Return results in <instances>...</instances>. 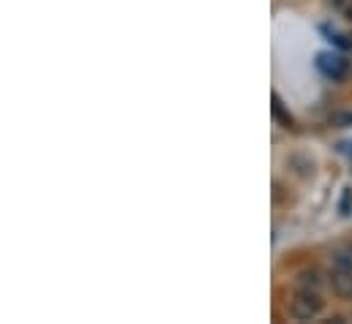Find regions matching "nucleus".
I'll use <instances>...</instances> for the list:
<instances>
[{"label": "nucleus", "mask_w": 352, "mask_h": 324, "mask_svg": "<svg viewBox=\"0 0 352 324\" xmlns=\"http://www.w3.org/2000/svg\"><path fill=\"white\" fill-rule=\"evenodd\" d=\"M273 117H276L281 126H292V117L284 112V106H281V98H278V95H273Z\"/></svg>", "instance_id": "nucleus-4"}, {"label": "nucleus", "mask_w": 352, "mask_h": 324, "mask_svg": "<svg viewBox=\"0 0 352 324\" xmlns=\"http://www.w3.org/2000/svg\"><path fill=\"white\" fill-rule=\"evenodd\" d=\"M339 213H342V216H350V213H352V188H344V191H342Z\"/></svg>", "instance_id": "nucleus-6"}, {"label": "nucleus", "mask_w": 352, "mask_h": 324, "mask_svg": "<svg viewBox=\"0 0 352 324\" xmlns=\"http://www.w3.org/2000/svg\"><path fill=\"white\" fill-rule=\"evenodd\" d=\"M333 3H342V0H333Z\"/></svg>", "instance_id": "nucleus-9"}, {"label": "nucleus", "mask_w": 352, "mask_h": 324, "mask_svg": "<svg viewBox=\"0 0 352 324\" xmlns=\"http://www.w3.org/2000/svg\"><path fill=\"white\" fill-rule=\"evenodd\" d=\"M331 286L339 297L352 300V270L350 267H333V275H331Z\"/></svg>", "instance_id": "nucleus-3"}, {"label": "nucleus", "mask_w": 352, "mask_h": 324, "mask_svg": "<svg viewBox=\"0 0 352 324\" xmlns=\"http://www.w3.org/2000/svg\"><path fill=\"white\" fill-rule=\"evenodd\" d=\"M298 286H300V289H317V286H320V275H317L314 270H311V273H303V275L298 278Z\"/></svg>", "instance_id": "nucleus-5"}, {"label": "nucleus", "mask_w": 352, "mask_h": 324, "mask_svg": "<svg viewBox=\"0 0 352 324\" xmlns=\"http://www.w3.org/2000/svg\"><path fill=\"white\" fill-rule=\"evenodd\" d=\"M322 297L317 294V289H300L292 300H289V316L298 322H309L322 311Z\"/></svg>", "instance_id": "nucleus-1"}, {"label": "nucleus", "mask_w": 352, "mask_h": 324, "mask_svg": "<svg viewBox=\"0 0 352 324\" xmlns=\"http://www.w3.org/2000/svg\"><path fill=\"white\" fill-rule=\"evenodd\" d=\"M317 69L322 71V77L339 82L347 77L350 60H347L344 55H336V52H322V55H317Z\"/></svg>", "instance_id": "nucleus-2"}, {"label": "nucleus", "mask_w": 352, "mask_h": 324, "mask_svg": "<svg viewBox=\"0 0 352 324\" xmlns=\"http://www.w3.org/2000/svg\"><path fill=\"white\" fill-rule=\"evenodd\" d=\"M347 19H352V5L347 8Z\"/></svg>", "instance_id": "nucleus-8"}, {"label": "nucleus", "mask_w": 352, "mask_h": 324, "mask_svg": "<svg viewBox=\"0 0 352 324\" xmlns=\"http://www.w3.org/2000/svg\"><path fill=\"white\" fill-rule=\"evenodd\" d=\"M333 120H336L339 126H347V123H352V112L350 115H339V117H333Z\"/></svg>", "instance_id": "nucleus-7"}]
</instances>
